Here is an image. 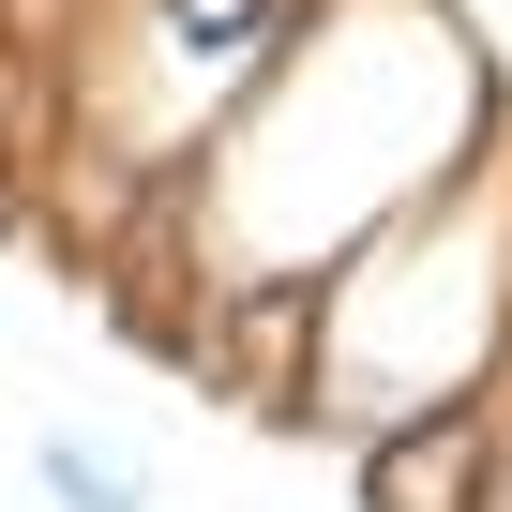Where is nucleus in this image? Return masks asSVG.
Wrapping results in <instances>:
<instances>
[{
  "label": "nucleus",
  "instance_id": "obj_1",
  "mask_svg": "<svg viewBox=\"0 0 512 512\" xmlns=\"http://www.w3.org/2000/svg\"><path fill=\"white\" fill-rule=\"evenodd\" d=\"M512 136V76L467 31V0H332L256 91L106 256L151 347H181L211 392L287 422L302 392V302L347 256L422 211L452 166Z\"/></svg>",
  "mask_w": 512,
  "mask_h": 512
},
{
  "label": "nucleus",
  "instance_id": "obj_2",
  "mask_svg": "<svg viewBox=\"0 0 512 512\" xmlns=\"http://www.w3.org/2000/svg\"><path fill=\"white\" fill-rule=\"evenodd\" d=\"M512 392V136L482 166H452L422 211H392L347 272L302 302V392L287 437H392L437 407H497Z\"/></svg>",
  "mask_w": 512,
  "mask_h": 512
},
{
  "label": "nucleus",
  "instance_id": "obj_3",
  "mask_svg": "<svg viewBox=\"0 0 512 512\" xmlns=\"http://www.w3.org/2000/svg\"><path fill=\"white\" fill-rule=\"evenodd\" d=\"M332 0H76L46 46V226L91 241V272L136 241V211L272 91V61Z\"/></svg>",
  "mask_w": 512,
  "mask_h": 512
},
{
  "label": "nucleus",
  "instance_id": "obj_4",
  "mask_svg": "<svg viewBox=\"0 0 512 512\" xmlns=\"http://www.w3.org/2000/svg\"><path fill=\"white\" fill-rule=\"evenodd\" d=\"M497 452H512V407H437V422H392L347 452L362 512H482L497 497Z\"/></svg>",
  "mask_w": 512,
  "mask_h": 512
},
{
  "label": "nucleus",
  "instance_id": "obj_5",
  "mask_svg": "<svg viewBox=\"0 0 512 512\" xmlns=\"http://www.w3.org/2000/svg\"><path fill=\"white\" fill-rule=\"evenodd\" d=\"M31 482H46L61 512H151L136 452H106V437H76V422H46V437H31Z\"/></svg>",
  "mask_w": 512,
  "mask_h": 512
}]
</instances>
